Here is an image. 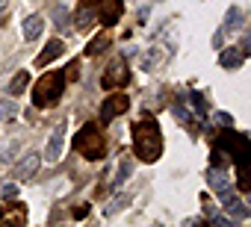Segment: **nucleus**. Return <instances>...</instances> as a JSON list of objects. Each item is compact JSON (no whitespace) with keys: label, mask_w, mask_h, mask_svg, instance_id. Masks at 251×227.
<instances>
[{"label":"nucleus","mask_w":251,"mask_h":227,"mask_svg":"<svg viewBox=\"0 0 251 227\" xmlns=\"http://www.w3.org/2000/svg\"><path fill=\"white\" fill-rule=\"evenodd\" d=\"M68 21H71V12H68L65 6H56V9H53V24L62 30V27H68Z\"/></svg>","instance_id":"nucleus-18"},{"label":"nucleus","mask_w":251,"mask_h":227,"mask_svg":"<svg viewBox=\"0 0 251 227\" xmlns=\"http://www.w3.org/2000/svg\"><path fill=\"white\" fill-rule=\"evenodd\" d=\"M222 204H225V209H230L236 218H245V215H248V209L242 206V201H239V198H233V195H227L225 189H222Z\"/></svg>","instance_id":"nucleus-11"},{"label":"nucleus","mask_w":251,"mask_h":227,"mask_svg":"<svg viewBox=\"0 0 251 227\" xmlns=\"http://www.w3.org/2000/svg\"><path fill=\"white\" fill-rule=\"evenodd\" d=\"M36 168H39V154H30V157L15 168V177H18V180H30V174H33Z\"/></svg>","instance_id":"nucleus-10"},{"label":"nucleus","mask_w":251,"mask_h":227,"mask_svg":"<svg viewBox=\"0 0 251 227\" xmlns=\"http://www.w3.org/2000/svg\"><path fill=\"white\" fill-rule=\"evenodd\" d=\"M62 86H65V77H62V74H56V71L45 74V77L39 80L36 91H33V103H36V106H48V103H53V100L62 94Z\"/></svg>","instance_id":"nucleus-2"},{"label":"nucleus","mask_w":251,"mask_h":227,"mask_svg":"<svg viewBox=\"0 0 251 227\" xmlns=\"http://www.w3.org/2000/svg\"><path fill=\"white\" fill-rule=\"evenodd\" d=\"M148 12H151V9H148V6H142V9H139V21H142V24H145V21H148Z\"/></svg>","instance_id":"nucleus-24"},{"label":"nucleus","mask_w":251,"mask_h":227,"mask_svg":"<svg viewBox=\"0 0 251 227\" xmlns=\"http://www.w3.org/2000/svg\"><path fill=\"white\" fill-rule=\"evenodd\" d=\"M192 100H195V112H198V115H207V100L201 94H192Z\"/></svg>","instance_id":"nucleus-22"},{"label":"nucleus","mask_w":251,"mask_h":227,"mask_svg":"<svg viewBox=\"0 0 251 227\" xmlns=\"http://www.w3.org/2000/svg\"><path fill=\"white\" fill-rule=\"evenodd\" d=\"M207 180H210V186H213L216 192L227 189V174H225V171H219V168H210V171H207Z\"/></svg>","instance_id":"nucleus-16"},{"label":"nucleus","mask_w":251,"mask_h":227,"mask_svg":"<svg viewBox=\"0 0 251 227\" xmlns=\"http://www.w3.org/2000/svg\"><path fill=\"white\" fill-rule=\"evenodd\" d=\"M222 36H225V30H219V33L213 36V45H216V47H222Z\"/></svg>","instance_id":"nucleus-25"},{"label":"nucleus","mask_w":251,"mask_h":227,"mask_svg":"<svg viewBox=\"0 0 251 227\" xmlns=\"http://www.w3.org/2000/svg\"><path fill=\"white\" fill-rule=\"evenodd\" d=\"M18 118V103L15 100H0V121H15Z\"/></svg>","instance_id":"nucleus-14"},{"label":"nucleus","mask_w":251,"mask_h":227,"mask_svg":"<svg viewBox=\"0 0 251 227\" xmlns=\"http://www.w3.org/2000/svg\"><path fill=\"white\" fill-rule=\"evenodd\" d=\"M127 77H130L127 62H124V59H115V62H109V68L103 71V86H106V89H109V86H124V83H127Z\"/></svg>","instance_id":"nucleus-4"},{"label":"nucleus","mask_w":251,"mask_h":227,"mask_svg":"<svg viewBox=\"0 0 251 227\" xmlns=\"http://www.w3.org/2000/svg\"><path fill=\"white\" fill-rule=\"evenodd\" d=\"M74 148H77L80 154H86V159H100V157H103V136L98 133V127L86 124V127L77 133Z\"/></svg>","instance_id":"nucleus-3"},{"label":"nucleus","mask_w":251,"mask_h":227,"mask_svg":"<svg viewBox=\"0 0 251 227\" xmlns=\"http://www.w3.org/2000/svg\"><path fill=\"white\" fill-rule=\"evenodd\" d=\"M242 50H236V47H227L225 53H222V68H239L242 65Z\"/></svg>","instance_id":"nucleus-12"},{"label":"nucleus","mask_w":251,"mask_h":227,"mask_svg":"<svg viewBox=\"0 0 251 227\" xmlns=\"http://www.w3.org/2000/svg\"><path fill=\"white\" fill-rule=\"evenodd\" d=\"M98 6H100V18H103V24L106 27H112V24H118V18H121V0H98Z\"/></svg>","instance_id":"nucleus-7"},{"label":"nucleus","mask_w":251,"mask_h":227,"mask_svg":"<svg viewBox=\"0 0 251 227\" xmlns=\"http://www.w3.org/2000/svg\"><path fill=\"white\" fill-rule=\"evenodd\" d=\"M124 204H127V195H118V198H112V201L106 204V209H103V212H106V215H112V212H118Z\"/></svg>","instance_id":"nucleus-20"},{"label":"nucleus","mask_w":251,"mask_h":227,"mask_svg":"<svg viewBox=\"0 0 251 227\" xmlns=\"http://www.w3.org/2000/svg\"><path fill=\"white\" fill-rule=\"evenodd\" d=\"M42 33H45V21H42L39 15H30V18L24 21V39H27V42H36Z\"/></svg>","instance_id":"nucleus-9"},{"label":"nucleus","mask_w":251,"mask_h":227,"mask_svg":"<svg viewBox=\"0 0 251 227\" xmlns=\"http://www.w3.org/2000/svg\"><path fill=\"white\" fill-rule=\"evenodd\" d=\"M15 195H18V189H15V186H6V189H3V198H15Z\"/></svg>","instance_id":"nucleus-23"},{"label":"nucleus","mask_w":251,"mask_h":227,"mask_svg":"<svg viewBox=\"0 0 251 227\" xmlns=\"http://www.w3.org/2000/svg\"><path fill=\"white\" fill-rule=\"evenodd\" d=\"M130 171H133V162H130V159H124V162H121V168H118V177H115V183L121 186L124 180L130 177Z\"/></svg>","instance_id":"nucleus-21"},{"label":"nucleus","mask_w":251,"mask_h":227,"mask_svg":"<svg viewBox=\"0 0 251 227\" xmlns=\"http://www.w3.org/2000/svg\"><path fill=\"white\" fill-rule=\"evenodd\" d=\"M133 148H136V157H142L145 162H154L163 151V139H160V127L154 121H142L136 130H133Z\"/></svg>","instance_id":"nucleus-1"},{"label":"nucleus","mask_w":251,"mask_h":227,"mask_svg":"<svg viewBox=\"0 0 251 227\" xmlns=\"http://www.w3.org/2000/svg\"><path fill=\"white\" fill-rule=\"evenodd\" d=\"M59 53H62V42H50V45H48V47H45V50L39 53L36 65H48V62H50L53 56H59Z\"/></svg>","instance_id":"nucleus-15"},{"label":"nucleus","mask_w":251,"mask_h":227,"mask_svg":"<svg viewBox=\"0 0 251 227\" xmlns=\"http://www.w3.org/2000/svg\"><path fill=\"white\" fill-rule=\"evenodd\" d=\"M127 106H130L127 94H112V97H106L103 106H100V118H103V121H112V118H118Z\"/></svg>","instance_id":"nucleus-5"},{"label":"nucleus","mask_w":251,"mask_h":227,"mask_svg":"<svg viewBox=\"0 0 251 227\" xmlns=\"http://www.w3.org/2000/svg\"><path fill=\"white\" fill-rule=\"evenodd\" d=\"M27 83H30V74H27V71H18V74L9 80V86H6V89H9V94H15V97H18V94L27 89Z\"/></svg>","instance_id":"nucleus-13"},{"label":"nucleus","mask_w":251,"mask_h":227,"mask_svg":"<svg viewBox=\"0 0 251 227\" xmlns=\"http://www.w3.org/2000/svg\"><path fill=\"white\" fill-rule=\"evenodd\" d=\"M106 45H109V36H98V39H95V42L86 47V53H89V56H95V53H100Z\"/></svg>","instance_id":"nucleus-19"},{"label":"nucleus","mask_w":251,"mask_h":227,"mask_svg":"<svg viewBox=\"0 0 251 227\" xmlns=\"http://www.w3.org/2000/svg\"><path fill=\"white\" fill-rule=\"evenodd\" d=\"M3 12H6V0H0V21H3V18H6Z\"/></svg>","instance_id":"nucleus-26"},{"label":"nucleus","mask_w":251,"mask_h":227,"mask_svg":"<svg viewBox=\"0 0 251 227\" xmlns=\"http://www.w3.org/2000/svg\"><path fill=\"white\" fill-rule=\"evenodd\" d=\"M62 145H65V127H56V130L50 133L48 148H45V159H48V162H59V157H62Z\"/></svg>","instance_id":"nucleus-6"},{"label":"nucleus","mask_w":251,"mask_h":227,"mask_svg":"<svg viewBox=\"0 0 251 227\" xmlns=\"http://www.w3.org/2000/svg\"><path fill=\"white\" fill-rule=\"evenodd\" d=\"M95 15H98V0H83L80 9H77V27L89 30L95 24Z\"/></svg>","instance_id":"nucleus-8"},{"label":"nucleus","mask_w":251,"mask_h":227,"mask_svg":"<svg viewBox=\"0 0 251 227\" xmlns=\"http://www.w3.org/2000/svg\"><path fill=\"white\" fill-rule=\"evenodd\" d=\"M225 27H227V30H236V27H242V9H239V6H230V9H227Z\"/></svg>","instance_id":"nucleus-17"}]
</instances>
